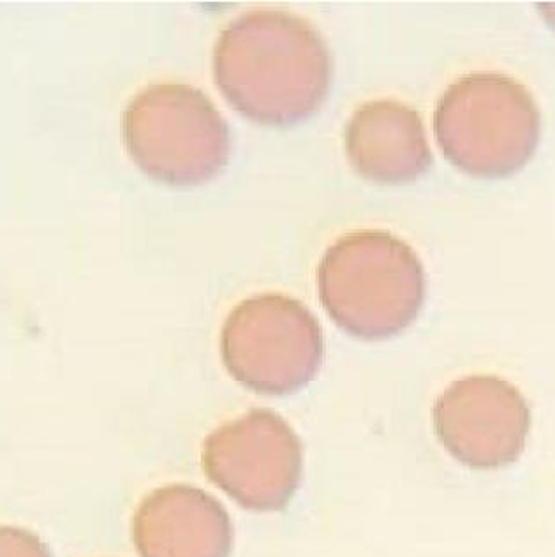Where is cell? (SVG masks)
I'll return each instance as SVG.
<instances>
[{"label": "cell", "instance_id": "5", "mask_svg": "<svg viewBox=\"0 0 555 557\" xmlns=\"http://www.w3.org/2000/svg\"><path fill=\"white\" fill-rule=\"evenodd\" d=\"M221 357L233 380L250 392L295 394L314 380L323 362L320 321L283 293L255 295L227 314Z\"/></svg>", "mask_w": 555, "mask_h": 557}, {"label": "cell", "instance_id": "6", "mask_svg": "<svg viewBox=\"0 0 555 557\" xmlns=\"http://www.w3.org/2000/svg\"><path fill=\"white\" fill-rule=\"evenodd\" d=\"M201 465L242 508L278 511L287 507L300 485L304 450L284 418L255 409L205 440Z\"/></svg>", "mask_w": 555, "mask_h": 557}, {"label": "cell", "instance_id": "4", "mask_svg": "<svg viewBox=\"0 0 555 557\" xmlns=\"http://www.w3.org/2000/svg\"><path fill=\"white\" fill-rule=\"evenodd\" d=\"M122 138L148 177L168 186L212 181L230 158L227 124L207 96L164 82L136 94L122 113Z\"/></svg>", "mask_w": 555, "mask_h": 557}, {"label": "cell", "instance_id": "9", "mask_svg": "<svg viewBox=\"0 0 555 557\" xmlns=\"http://www.w3.org/2000/svg\"><path fill=\"white\" fill-rule=\"evenodd\" d=\"M353 170L378 184L417 181L432 164L420 113L397 99H372L358 107L344 131Z\"/></svg>", "mask_w": 555, "mask_h": 557}, {"label": "cell", "instance_id": "8", "mask_svg": "<svg viewBox=\"0 0 555 557\" xmlns=\"http://www.w3.org/2000/svg\"><path fill=\"white\" fill-rule=\"evenodd\" d=\"M133 540L139 557H230L233 524L215 497L175 483L145 497Z\"/></svg>", "mask_w": 555, "mask_h": 557}, {"label": "cell", "instance_id": "7", "mask_svg": "<svg viewBox=\"0 0 555 557\" xmlns=\"http://www.w3.org/2000/svg\"><path fill=\"white\" fill-rule=\"evenodd\" d=\"M432 422L444 450L460 465L501 469L522 456L531 431V409L509 381L472 374L441 392Z\"/></svg>", "mask_w": 555, "mask_h": 557}, {"label": "cell", "instance_id": "2", "mask_svg": "<svg viewBox=\"0 0 555 557\" xmlns=\"http://www.w3.org/2000/svg\"><path fill=\"white\" fill-rule=\"evenodd\" d=\"M425 288L417 251L383 230L346 233L324 251L318 270L324 311L358 339H388L412 325Z\"/></svg>", "mask_w": 555, "mask_h": 557}, {"label": "cell", "instance_id": "3", "mask_svg": "<svg viewBox=\"0 0 555 557\" xmlns=\"http://www.w3.org/2000/svg\"><path fill=\"white\" fill-rule=\"evenodd\" d=\"M434 133L444 158L458 170L474 177H509L536 152L542 112L514 76L474 71L444 90Z\"/></svg>", "mask_w": 555, "mask_h": 557}, {"label": "cell", "instance_id": "10", "mask_svg": "<svg viewBox=\"0 0 555 557\" xmlns=\"http://www.w3.org/2000/svg\"><path fill=\"white\" fill-rule=\"evenodd\" d=\"M0 557H53L41 539L30 531L2 525L0 528Z\"/></svg>", "mask_w": 555, "mask_h": 557}, {"label": "cell", "instance_id": "11", "mask_svg": "<svg viewBox=\"0 0 555 557\" xmlns=\"http://www.w3.org/2000/svg\"><path fill=\"white\" fill-rule=\"evenodd\" d=\"M540 11L545 14L546 20H548V22H551V24L555 27V5H542Z\"/></svg>", "mask_w": 555, "mask_h": 557}, {"label": "cell", "instance_id": "1", "mask_svg": "<svg viewBox=\"0 0 555 557\" xmlns=\"http://www.w3.org/2000/svg\"><path fill=\"white\" fill-rule=\"evenodd\" d=\"M213 78L236 112L259 124L289 126L326 98L332 57L307 20L283 10L247 11L219 34Z\"/></svg>", "mask_w": 555, "mask_h": 557}]
</instances>
